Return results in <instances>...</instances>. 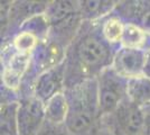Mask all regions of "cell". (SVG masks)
<instances>
[{
    "mask_svg": "<svg viewBox=\"0 0 150 135\" xmlns=\"http://www.w3.org/2000/svg\"><path fill=\"white\" fill-rule=\"evenodd\" d=\"M113 58L110 43L102 33L90 25L81 26L64 58L66 88L98 78L112 65Z\"/></svg>",
    "mask_w": 150,
    "mask_h": 135,
    "instance_id": "1",
    "label": "cell"
},
{
    "mask_svg": "<svg viewBox=\"0 0 150 135\" xmlns=\"http://www.w3.org/2000/svg\"><path fill=\"white\" fill-rule=\"evenodd\" d=\"M147 54L144 50L122 47L113 58L112 68L118 74L125 79L144 76Z\"/></svg>",
    "mask_w": 150,
    "mask_h": 135,
    "instance_id": "6",
    "label": "cell"
},
{
    "mask_svg": "<svg viewBox=\"0 0 150 135\" xmlns=\"http://www.w3.org/2000/svg\"><path fill=\"white\" fill-rule=\"evenodd\" d=\"M65 87V66L62 63L50 68L43 72L35 84V97L46 105L53 97L61 94V89Z\"/></svg>",
    "mask_w": 150,
    "mask_h": 135,
    "instance_id": "7",
    "label": "cell"
},
{
    "mask_svg": "<svg viewBox=\"0 0 150 135\" xmlns=\"http://www.w3.org/2000/svg\"><path fill=\"white\" fill-rule=\"evenodd\" d=\"M123 28L125 24L118 17H111L104 23L102 27V34L110 44L119 43L122 39Z\"/></svg>",
    "mask_w": 150,
    "mask_h": 135,
    "instance_id": "15",
    "label": "cell"
},
{
    "mask_svg": "<svg viewBox=\"0 0 150 135\" xmlns=\"http://www.w3.org/2000/svg\"><path fill=\"white\" fill-rule=\"evenodd\" d=\"M114 135H144V109L128 98L119 105L112 114L103 117Z\"/></svg>",
    "mask_w": 150,
    "mask_h": 135,
    "instance_id": "4",
    "label": "cell"
},
{
    "mask_svg": "<svg viewBox=\"0 0 150 135\" xmlns=\"http://www.w3.org/2000/svg\"><path fill=\"white\" fill-rule=\"evenodd\" d=\"M80 13V2L77 1H54L46 9V20L50 26H54L66 18Z\"/></svg>",
    "mask_w": 150,
    "mask_h": 135,
    "instance_id": "10",
    "label": "cell"
},
{
    "mask_svg": "<svg viewBox=\"0 0 150 135\" xmlns=\"http://www.w3.org/2000/svg\"><path fill=\"white\" fill-rule=\"evenodd\" d=\"M30 63V54H25L16 51L9 56L5 63L2 79L7 87L17 89L25 71Z\"/></svg>",
    "mask_w": 150,
    "mask_h": 135,
    "instance_id": "8",
    "label": "cell"
},
{
    "mask_svg": "<svg viewBox=\"0 0 150 135\" xmlns=\"http://www.w3.org/2000/svg\"><path fill=\"white\" fill-rule=\"evenodd\" d=\"M37 46V36L30 31L19 33L13 39V49L20 53L31 54L34 49Z\"/></svg>",
    "mask_w": 150,
    "mask_h": 135,
    "instance_id": "16",
    "label": "cell"
},
{
    "mask_svg": "<svg viewBox=\"0 0 150 135\" xmlns=\"http://www.w3.org/2000/svg\"><path fill=\"white\" fill-rule=\"evenodd\" d=\"M147 42V33L134 23H127L123 28L121 43L125 47L141 50Z\"/></svg>",
    "mask_w": 150,
    "mask_h": 135,
    "instance_id": "14",
    "label": "cell"
},
{
    "mask_svg": "<svg viewBox=\"0 0 150 135\" xmlns=\"http://www.w3.org/2000/svg\"><path fill=\"white\" fill-rule=\"evenodd\" d=\"M38 135H69V133L66 131V129L63 131L59 126H54L45 122L43 129H40Z\"/></svg>",
    "mask_w": 150,
    "mask_h": 135,
    "instance_id": "18",
    "label": "cell"
},
{
    "mask_svg": "<svg viewBox=\"0 0 150 135\" xmlns=\"http://www.w3.org/2000/svg\"><path fill=\"white\" fill-rule=\"evenodd\" d=\"M114 4V1H80V13L83 19L92 20L106 15L115 6Z\"/></svg>",
    "mask_w": 150,
    "mask_h": 135,
    "instance_id": "12",
    "label": "cell"
},
{
    "mask_svg": "<svg viewBox=\"0 0 150 135\" xmlns=\"http://www.w3.org/2000/svg\"><path fill=\"white\" fill-rule=\"evenodd\" d=\"M17 109V103H4L1 105V135H19Z\"/></svg>",
    "mask_w": 150,
    "mask_h": 135,
    "instance_id": "13",
    "label": "cell"
},
{
    "mask_svg": "<svg viewBox=\"0 0 150 135\" xmlns=\"http://www.w3.org/2000/svg\"><path fill=\"white\" fill-rule=\"evenodd\" d=\"M127 98L144 108L150 105V78L146 74L128 80Z\"/></svg>",
    "mask_w": 150,
    "mask_h": 135,
    "instance_id": "9",
    "label": "cell"
},
{
    "mask_svg": "<svg viewBox=\"0 0 150 135\" xmlns=\"http://www.w3.org/2000/svg\"><path fill=\"white\" fill-rule=\"evenodd\" d=\"M100 118L112 114L127 98L128 79L108 68L96 78Z\"/></svg>",
    "mask_w": 150,
    "mask_h": 135,
    "instance_id": "3",
    "label": "cell"
},
{
    "mask_svg": "<svg viewBox=\"0 0 150 135\" xmlns=\"http://www.w3.org/2000/svg\"><path fill=\"white\" fill-rule=\"evenodd\" d=\"M65 97L67 101V115L64 123L66 131L69 135H88L96 119L100 118L96 79L66 88Z\"/></svg>",
    "mask_w": 150,
    "mask_h": 135,
    "instance_id": "2",
    "label": "cell"
},
{
    "mask_svg": "<svg viewBox=\"0 0 150 135\" xmlns=\"http://www.w3.org/2000/svg\"><path fill=\"white\" fill-rule=\"evenodd\" d=\"M11 1H1V35L6 33L7 27L9 26L11 19V9H13Z\"/></svg>",
    "mask_w": 150,
    "mask_h": 135,
    "instance_id": "17",
    "label": "cell"
},
{
    "mask_svg": "<svg viewBox=\"0 0 150 135\" xmlns=\"http://www.w3.org/2000/svg\"><path fill=\"white\" fill-rule=\"evenodd\" d=\"M46 121L45 104L36 97L21 100L17 109L19 135H38Z\"/></svg>",
    "mask_w": 150,
    "mask_h": 135,
    "instance_id": "5",
    "label": "cell"
},
{
    "mask_svg": "<svg viewBox=\"0 0 150 135\" xmlns=\"http://www.w3.org/2000/svg\"><path fill=\"white\" fill-rule=\"evenodd\" d=\"M144 74L150 78V51L147 54V63H146V69H144Z\"/></svg>",
    "mask_w": 150,
    "mask_h": 135,
    "instance_id": "20",
    "label": "cell"
},
{
    "mask_svg": "<svg viewBox=\"0 0 150 135\" xmlns=\"http://www.w3.org/2000/svg\"><path fill=\"white\" fill-rule=\"evenodd\" d=\"M144 114V135H150V105L142 108Z\"/></svg>",
    "mask_w": 150,
    "mask_h": 135,
    "instance_id": "19",
    "label": "cell"
},
{
    "mask_svg": "<svg viewBox=\"0 0 150 135\" xmlns=\"http://www.w3.org/2000/svg\"><path fill=\"white\" fill-rule=\"evenodd\" d=\"M46 123L54 126H59L65 123L67 115V101L64 94H57L45 105Z\"/></svg>",
    "mask_w": 150,
    "mask_h": 135,
    "instance_id": "11",
    "label": "cell"
}]
</instances>
